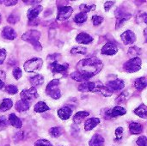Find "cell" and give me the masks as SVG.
<instances>
[{
    "instance_id": "1",
    "label": "cell",
    "mask_w": 147,
    "mask_h": 146,
    "mask_svg": "<svg viewBox=\"0 0 147 146\" xmlns=\"http://www.w3.org/2000/svg\"><path fill=\"white\" fill-rule=\"evenodd\" d=\"M102 62L97 58L84 59L77 64V71L85 75L90 79L99 73L102 69Z\"/></svg>"
},
{
    "instance_id": "2",
    "label": "cell",
    "mask_w": 147,
    "mask_h": 146,
    "mask_svg": "<svg viewBox=\"0 0 147 146\" xmlns=\"http://www.w3.org/2000/svg\"><path fill=\"white\" fill-rule=\"evenodd\" d=\"M40 37V33L37 30H29L24 33L22 36V40L30 43L36 51H40L42 49L41 44L39 42Z\"/></svg>"
},
{
    "instance_id": "3",
    "label": "cell",
    "mask_w": 147,
    "mask_h": 146,
    "mask_svg": "<svg viewBox=\"0 0 147 146\" xmlns=\"http://www.w3.org/2000/svg\"><path fill=\"white\" fill-rule=\"evenodd\" d=\"M141 65H142L141 59L140 57H136L125 62L123 65V69L125 71L128 73H134L139 71L141 69Z\"/></svg>"
},
{
    "instance_id": "4",
    "label": "cell",
    "mask_w": 147,
    "mask_h": 146,
    "mask_svg": "<svg viewBox=\"0 0 147 146\" xmlns=\"http://www.w3.org/2000/svg\"><path fill=\"white\" fill-rule=\"evenodd\" d=\"M59 83H60L59 79H53L47 84L46 88V93L54 100H58L61 96V92L59 89Z\"/></svg>"
},
{
    "instance_id": "5",
    "label": "cell",
    "mask_w": 147,
    "mask_h": 146,
    "mask_svg": "<svg viewBox=\"0 0 147 146\" xmlns=\"http://www.w3.org/2000/svg\"><path fill=\"white\" fill-rule=\"evenodd\" d=\"M43 65V60L40 58H34L25 62L24 70L27 72H36L41 69Z\"/></svg>"
},
{
    "instance_id": "6",
    "label": "cell",
    "mask_w": 147,
    "mask_h": 146,
    "mask_svg": "<svg viewBox=\"0 0 147 146\" xmlns=\"http://www.w3.org/2000/svg\"><path fill=\"white\" fill-rule=\"evenodd\" d=\"M103 84L100 82H89L86 81L78 86V90L82 92H99Z\"/></svg>"
},
{
    "instance_id": "7",
    "label": "cell",
    "mask_w": 147,
    "mask_h": 146,
    "mask_svg": "<svg viewBox=\"0 0 147 146\" xmlns=\"http://www.w3.org/2000/svg\"><path fill=\"white\" fill-rule=\"evenodd\" d=\"M115 15H116V26H115L116 29L121 28L122 25L125 23V22L128 21L132 17L131 14L127 13L125 10H122L121 8H118L115 10Z\"/></svg>"
},
{
    "instance_id": "8",
    "label": "cell",
    "mask_w": 147,
    "mask_h": 146,
    "mask_svg": "<svg viewBox=\"0 0 147 146\" xmlns=\"http://www.w3.org/2000/svg\"><path fill=\"white\" fill-rule=\"evenodd\" d=\"M20 96H21V100H23V101L30 102L31 101L36 99L39 96V95H38L37 89L34 87H32L29 89L22 90L21 92V94H20Z\"/></svg>"
},
{
    "instance_id": "9",
    "label": "cell",
    "mask_w": 147,
    "mask_h": 146,
    "mask_svg": "<svg viewBox=\"0 0 147 146\" xmlns=\"http://www.w3.org/2000/svg\"><path fill=\"white\" fill-rule=\"evenodd\" d=\"M49 67L52 69L53 75L60 74L64 77H65L67 75V71H68V65L67 64L60 65V64H59V62H53V63H51L49 65Z\"/></svg>"
},
{
    "instance_id": "10",
    "label": "cell",
    "mask_w": 147,
    "mask_h": 146,
    "mask_svg": "<svg viewBox=\"0 0 147 146\" xmlns=\"http://www.w3.org/2000/svg\"><path fill=\"white\" fill-rule=\"evenodd\" d=\"M73 13V9L71 6H62L59 8L58 15H57V20L59 21H65Z\"/></svg>"
},
{
    "instance_id": "11",
    "label": "cell",
    "mask_w": 147,
    "mask_h": 146,
    "mask_svg": "<svg viewBox=\"0 0 147 146\" xmlns=\"http://www.w3.org/2000/svg\"><path fill=\"white\" fill-rule=\"evenodd\" d=\"M105 86L113 93V92H117V91L121 90L125 87V83L121 79H115L113 81H109Z\"/></svg>"
},
{
    "instance_id": "12",
    "label": "cell",
    "mask_w": 147,
    "mask_h": 146,
    "mask_svg": "<svg viewBox=\"0 0 147 146\" xmlns=\"http://www.w3.org/2000/svg\"><path fill=\"white\" fill-rule=\"evenodd\" d=\"M121 40L123 41L124 45H130L134 44L136 41V34L132 30H127L121 35Z\"/></svg>"
},
{
    "instance_id": "13",
    "label": "cell",
    "mask_w": 147,
    "mask_h": 146,
    "mask_svg": "<svg viewBox=\"0 0 147 146\" xmlns=\"http://www.w3.org/2000/svg\"><path fill=\"white\" fill-rule=\"evenodd\" d=\"M117 52H118V47L112 42L106 43L101 50L102 54L109 55V56H113V55L116 54Z\"/></svg>"
},
{
    "instance_id": "14",
    "label": "cell",
    "mask_w": 147,
    "mask_h": 146,
    "mask_svg": "<svg viewBox=\"0 0 147 146\" xmlns=\"http://www.w3.org/2000/svg\"><path fill=\"white\" fill-rule=\"evenodd\" d=\"M76 41L79 44H84V45H88L93 41L92 36H90L89 34L85 32H81L79 33L77 37H76Z\"/></svg>"
},
{
    "instance_id": "15",
    "label": "cell",
    "mask_w": 147,
    "mask_h": 146,
    "mask_svg": "<svg viewBox=\"0 0 147 146\" xmlns=\"http://www.w3.org/2000/svg\"><path fill=\"white\" fill-rule=\"evenodd\" d=\"M2 36L6 40H13L16 38L17 34H16V32L11 27L7 26V27H4L2 31Z\"/></svg>"
},
{
    "instance_id": "16",
    "label": "cell",
    "mask_w": 147,
    "mask_h": 146,
    "mask_svg": "<svg viewBox=\"0 0 147 146\" xmlns=\"http://www.w3.org/2000/svg\"><path fill=\"white\" fill-rule=\"evenodd\" d=\"M106 114H107V115H108L109 118H112V117L122 116V115L126 114H127V110H126L124 108H121V107H120V106H116V107H115L113 109L107 111Z\"/></svg>"
},
{
    "instance_id": "17",
    "label": "cell",
    "mask_w": 147,
    "mask_h": 146,
    "mask_svg": "<svg viewBox=\"0 0 147 146\" xmlns=\"http://www.w3.org/2000/svg\"><path fill=\"white\" fill-rule=\"evenodd\" d=\"M71 114L72 109L69 107H63L58 110V116L63 120H67L71 116Z\"/></svg>"
},
{
    "instance_id": "18",
    "label": "cell",
    "mask_w": 147,
    "mask_h": 146,
    "mask_svg": "<svg viewBox=\"0 0 147 146\" xmlns=\"http://www.w3.org/2000/svg\"><path fill=\"white\" fill-rule=\"evenodd\" d=\"M43 8L41 5H38L31 9H28V12H27V16L28 18L29 21H34L36 19V17L40 15V13L42 11Z\"/></svg>"
},
{
    "instance_id": "19",
    "label": "cell",
    "mask_w": 147,
    "mask_h": 146,
    "mask_svg": "<svg viewBox=\"0 0 147 146\" xmlns=\"http://www.w3.org/2000/svg\"><path fill=\"white\" fill-rule=\"evenodd\" d=\"M100 124V120L98 118H90L85 121L84 124V130L85 131H91L96 126Z\"/></svg>"
},
{
    "instance_id": "20",
    "label": "cell",
    "mask_w": 147,
    "mask_h": 146,
    "mask_svg": "<svg viewBox=\"0 0 147 146\" xmlns=\"http://www.w3.org/2000/svg\"><path fill=\"white\" fill-rule=\"evenodd\" d=\"M9 123L12 126H14L15 128H16V129H20V128H22V120L15 114H9Z\"/></svg>"
},
{
    "instance_id": "21",
    "label": "cell",
    "mask_w": 147,
    "mask_h": 146,
    "mask_svg": "<svg viewBox=\"0 0 147 146\" xmlns=\"http://www.w3.org/2000/svg\"><path fill=\"white\" fill-rule=\"evenodd\" d=\"M104 139L100 134H95L90 140L89 145L90 146H103L104 145Z\"/></svg>"
},
{
    "instance_id": "22",
    "label": "cell",
    "mask_w": 147,
    "mask_h": 146,
    "mask_svg": "<svg viewBox=\"0 0 147 146\" xmlns=\"http://www.w3.org/2000/svg\"><path fill=\"white\" fill-rule=\"evenodd\" d=\"M16 110L22 113V112H25L27 110H28V108H30V102L23 101V100H19L18 102H16Z\"/></svg>"
},
{
    "instance_id": "23",
    "label": "cell",
    "mask_w": 147,
    "mask_h": 146,
    "mask_svg": "<svg viewBox=\"0 0 147 146\" xmlns=\"http://www.w3.org/2000/svg\"><path fill=\"white\" fill-rule=\"evenodd\" d=\"M129 131L132 134H140L143 132V125L138 122H131L129 124Z\"/></svg>"
},
{
    "instance_id": "24",
    "label": "cell",
    "mask_w": 147,
    "mask_h": 146,
    "mask_svg": "<svg viewBox=\"0 0 147 146\" xmlns=\"http://www.w3.org/2000/svg\"><path fill=\"white\" fill-rule=\"evenodd\" d=\"M89 115H90V114L88 112H86V111H79V112H78L73 116V121H74L75 125L80 124Z\"/></svg>"
},
{
    "instance_id": "25",
    "label": "cell",
    "mask_w": 147,
    "mask_h": 146,
    "mask_svg": "<svg viewBox=\"0 0 147 146\" xmlns=\"http://www.w3.org/2000/svg\"><path fill=\"white\" fill-rule=\"evenodd\" d=\"M31 84L33 85V87H38L40 85H41L43 83H44V77L42 75H40V74H37L32 77H30L29 79Z\"/></svg>"
},
{
    "instance_id": "26",
    "label": "cell",
    "mask_w": 147,
    "mask_h": 146,
    "mask_svg": "<svg viewBox=\"0 0 147 146\" xmlns=\"http://www.w3.org/2000/svg\"><path fill=\"white\" fill-rule=\"evenodd\" d=\"M134 86L138 90H143L144 89H146V87L147 86L146 77H142L137 78L134 81Z\"/></svg>"
},
{
    "instance_id": "27",
    "label": "cell",
    "mask_w": 147,
    "mask_h": 146,
    "mask_svg": "<svg viewBox=\"0 0 147 146\" xmlns=\"http://www.w3.org/2000/svg\"><path fill=\"white\" fill-rule=\"evenodd\" d=\"M13 106V102L10 99H3L2 103L0 104V112L4 113L9 110Z\"/></svg>"
},
{
    "instance_id": "28",
    "label": "cell",
    "mask_w": 147,
    "mask_h": 146,
    "mask_svg": "<svg viewBox=\"0 0 147 146\" xmlns=\"http://www.w3.org/2000/svg\"><path fill=\"white\" fill-rule=\"evenodd\" d=\"M134 114H137L138 116H140V118L143 119H146L147 118V108L145 104H141L140 106H139L135 110H134Z\"/></svg>"
},
{
    "instance_id": "29",
    "label": "cell",
    "mask_w": 147,
    "mask_h": 146,
    "mask_svg": "<svg viewBox=\"0 0 147 146\" xmlns=\"http://www.w3.org/2000/svg\"><path fill=\"white\" fill-rule=\"evenodd\" d=\"M34 109L36 113H44L46 111H48L50 109V108L44 102H39L34 105Z\"/></svg>"
},
{
    "instance_id": "30",
    "label": "cell",
    "mask_w": 147,
    "mask_h": 146,
    "mask_svg": "<svg viewBox=\"0 0 147 146\" xmlns=\"http://www.w3.org/2000/svg\"><path fill=\"white\" fill-rule=\"evenodd\" d=\"M71 77L73 80L77 81V82H86V81L89 80V78H88L85 75L82 74V73H80V72H78V71H74V72H72V73L71 74Z\"/></svg>"
},
{
    "instance_id": "31",
    "label": "cell",
    "mask_w": 147,
    "mask_h": 146,
    "mask_svg": "<svg viewBox=\"0 0 147 146\" xmlns=\"http://www.w3.org/2000/svg\"><path fill=\"white\" fill-rule=\"evenodd\" d=\"M87 15L85 13L80 12L78 14H77L74 17V22L78 24H82L84 22H85L87 21Z\"/></svg>"
},
{
    "instance_id": "32",
    "label": "cell",
    "mask_w": 147,
    "mask_h": 146,
    "mask_svg": "<svg viewBox=\"0 0 147 146\" xmlns=\"http://www.w3.org/2000/svg\"><path fill=\"white\" fill-rule=\"evenodd\" d=\"M80 10L83 13H88L90 11H93L96 9V4H86V3H83L79 6Z\"/></svg>"
},
{
    "instance_id": "33",
    "label": "cell",
    "mask_w": 147,
    "mask_h": 146,
    "mask_svg": "<svg viewBox=\"0 0 147 146\" xmlns=\"http://www.w3.org/2000/svg\"><path fill=\"white\" fill-rule=\"evenodd\" d=\"M140 54H141V49L139 48L136 46H134L130 47L129 50H128V55L130 57H132V58H136Z\"/></svg>"
},
{
    "instance_id": "34",
    "label": "cell",
    "mask_w": 147,
    "mask_h": 146,
    "mask_svg": "<svg viewBox=\"0 0 147 146\" xmlns=\"http://www.w3.org/2000/svg\"><path fill=\"white\" fill-rule=\"evenodd\" d=\"M86 52H87V48L84 47V46H76L71 50V53L73 55H78V54L84 55V54H86Z\"/></svg>"
},
{
    "instance_id": "35",
    "label": "cell",
    "mask_w": 147,
    "mask_h": 146,
    "mask_svg": "<svg viewBox=\"0 0 147 146\" xmlns=\"http://www.w3.org/2000/svg\"><path fill=\"white\" fill-rule=\"evenodd\" d=\"M49 133L52 137L53 138H58L59 137L61 134H62V131L59 127H52L50 130H49Z\"/></svg>"
},
{
    "instance_id": "36",
    "label": "cell",
    "mask_w": 147,
    "mask_h": 146,
    "mask_svg": "<svg viewBox=\"0 0 147 146\" xmlns=\"http://www.w3.org/2000/svg\"><path fill=\"white\" fill-rule=\"evenodd\" d=\"M4 90H5L8 94H9V95H16V94L18 92V89L16 88V86L12 85V84L7 85V86L4 88Z\"/></svg>"
},
{
    "instance_id": "37",
    "label": "cell",
    "mask_w": 147,
    "mask_h": 146,
    "mask_svg": "<svg viewBox=\"0 0 147 146\" xmlns=\"http://www.w3.org/2000/svg\"><path fill=\"white\" fill-rule=\"evenodd\" d=\"M103 22V17L101 15H93L92 16V22L94 26H99L100 24H102V22Z\"/></svg>"
},
{
    "instance_id": "38",
    "label": "cell",
    "mask_w": 147,
    "mask_h": 146,
    "mask_svg": "<svg viewBox=\"0 0 147 146\" xmlns=\"http://www.w3.org/2000/svg\"><path fill=\"white\" fill-rule=\"evenodd\" d=\"M61 59V55L59 54V53H53V54H51L47 57V61H51V63H53V62H58L59 60H60Z\"/></svg>"
},
{
    "instance_id": "39",
    "label": "cell",
    "mask_w": 147,
    "mask_h": 146,
    "mask_svg": "<svg viewBox=\"0 0 147 146\" xmlns=\"http://www.w3.org/2000/svg\"><path fill=\"white\" fill-rule=\"evenodd\" d=\"M12 74H13V77H15V79L18 80L22 77V70L19 68V67H15L13 69V71H12Z\"/></svg>"
},
{
    "instance_id": "40",
    "label": "cell",
    "mask_w": 147,
    "mask_h": 146,
    "mask_svg": "<svg viewBox=\"0 0 147 146\" xmlns=\"http://www.w3.org/2000/svg\"><path fill=\"white\" fill-rule=\"evenodd\" d=\"M7 21H8V22L11 23V24H15V23H16L19 21V15L15 14V13H13V14L9 15Z\"/></svg>"
},
{
    "instance_id": "41",
    "label": "cell",
    "mask_w": 147,
    "mask_h": 146,
    "mask_svg": "<svg viewBox=\"0 0 147 146\" xmlns=\"http://www.w3.org/2000/svg\"><path fill=\"white\" fill-rule=\"evenodd\" d=\"M99 92L101 93V94H102L104 96H106V97H109V96H112V92L105 86V85H102V87H101V89H100V90H99Z\"/></svg>"
},
{
    "instance_id": "42",
    "label": "cell",
    "mask_w": 147,
    "mask_h": 146,
    "mask_svg": "<svg viewBox=\"0 0 147 146\" xmlns=\"http://www.w3.org/2000/svg\"><path fill=\"white\" fill-rule=\"evenodd\" d=\"M34 146H53V145L47 139H39L34 143Z\"/></svg>"
},
{
    "instance_id": "43",
    "label": "cell",
    "mask_w": 147,
    "mask_h": 146,
    "mask_svg": "<svg viewBox=\"0 0 147 146\" xmlns=\"http://www.w3.org/2000/svg\"><path fill=\"white\" fill-rule=\"evenodd\" d=\"M138 146H147V139L146 136H140L137 141H136Z\"/></svg>"
},
{
    "instance_id": "44",
    "label": "cell",
    "mask_w": 147,
    "mask_h": 146,
    "mask_svg": "<svg viewBox=\"0 0 147 146\" xmlns=\"http://www.w3.org/2000/svg\"><path fill=\"white\" fill-rule=\"evenodd\" d=\"M127 91H125V92H123V93H121L117 98H116V102L117 103H122V102H124L125 101H126V98H127Z\"/></svg>"
},
{
    "instance_id": "45",
    "label": "cell",
    "mask_w": 147,
    "mask_h": 146,
    "mask_svg": "<svg viewBox=\"0 0 147 146\" xmlns=\"http://www.w3.org/2000/svg\"><path fill=\"white\" fill-rule=\"evenodd\" d=\"M9 125V121L5 116H0V130L6 127Z\"/></svg>"
},
{
    "instance_id": "46",
    "label": "cell",
    "mask_w": 147,
    "mask_h": 146,
    "mask_svg": "<svg viewBox=\"0 0 147 146\" xmlns=\"http://www.w3.org/2000/svg\"><path fill=\"white\" fill-rule=\"evenodd\" d=\"M115 136H116V140H121L123 136V128L122 127H118L115 130Z\"/></svg>"
},
{
    "instance_id": "47",
    "label": "cell",
    "mask_w": 147,
    "mask_h": 146,
    "mask_svg": "<svg viewBox=\"0 0 147 146\" xmlns=\"http://www.w3.org/2000/svg\"><path fill=\"white\" fill-rule=\"evenodd\" d=\"M138 22H144V23H146L147 22V15L146 13H142L140 14V15L138 16Z\"/></svg>"
},
{
    "instance_id": "48",
    "label": "cell",
    "mask_w": 147,
    "mask_h": 146,
    "mask_svg": "<svg viewBox=\"0 0 147 146\" xmlns=\"http://www.w3.org/2000/svg\"><path fill=\"white\" fill-rule=\"evenodd\" d=\"M5 58H6V51L5 49L2 48L0 49V65L3 63V61L5 60Z\"/></svg>"
},
{
    "instance_id": "49",
    "label": "cell",
    "mask_w": 147,
    "mask_h": 146,
    "mask_svg": "<svg viewBox=\"0 0 147 146\" xmlns=\"http://www.w3.org/2000/svg\"><path fill=\"white\" fill-rule=\"evenodd\" d=\"M115 4V2L113 1H108L104 3V9L106 11H109V9L113 7V5Z\"/></svg>"
},
{
    "instance_id": "50",
    "label": "cell",
    "mask_w": 147,
    "mask_h": 146,
    "mask_svg": "<svg viewBox=\"0 0 147 146\" xmlns=\"http://www.w3.org/2000/svg\"><path fill=\"white\" fill-rule=\"evenodd\" d=\"M5 6H12L17 3V0H10V1H3Z\"/></svg>"
},
{
    "instance_id": "51",
    "label": "cell",
    "mask_w": 147,
    "mask_h": 146,
    "mask_svg": "<svg viewBox=\"0 0 147 146\" xmlns=\"http://www.w3.org/2000/svg\"><path fill=\"white\" fill-rule=\"evenodd\" d=\"M25 3H40V1H24Z\"/></svg>"
},
{
    "instance_id": "52",
    "label": "cell",
    "mask_w": 147,
    "mask_h": 146,
    "mask_svg": "<svg viewBox=\"0 0 147 146\" xmlns=\"http://www.w3.org/2000/svg\"><path fill=\"white\" fill-rule=\"evenodd\" d=\"M3 87H4V82L2 81V80H0V89H3Z\"/></svg>"
},
{
    "instance_id": "53",
    "label": "cell",
    "mask_w": 147,
    "mask_h": 146,
    "mask_svg": "<svg viewBox=\"0 0 147 146\" xmlns=\"http://www.w3.org/2000/svg\"><path fill=\"white\" fill-rule=\"evenodd\" d=\"M3 3V1H0V3Z\"/></svg>"
},
{
    "instance_id": "54",
    "label": "cell",
    "mask_w": 147,
    "mask_h": 146,
    "mask_svg": "<svg viewBox=\"0 0 147 146\" xmlns=\"http://www.w3.org/2000/svg\"><path fill=\"white\" fill-rule=\"evenodd\" d=\"M0 23H1V15H0Z\"/></svg>"
},
{
    "instance_id": "55",
    "label": "cell",
    "mask_w": 147,
    "mask_h": 146,
    "mask_svg": "<svg viewBox=\"0 0 147 146\" xmlns=\"http://www.w3.org/2000/svg\"><path fill=\"white\" fill-rule=\"evenodd\" d=\"M5 146H9V145H5Z\"/></svg>"
}]
</instances>
